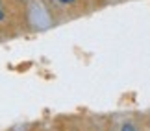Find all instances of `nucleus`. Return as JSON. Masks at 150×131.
<instances>
[{
	"instance_id": "f257e3e1",
	"label": "nucleus",
	"mask_w": 150,
	"mask_h": 131,
	"mask_svg": "<svg viewBox=\"0 0 150 131\" xmlns=\"http://www.w3.org/2000/svg\"><path fill=\"white\" fill-rule=\"evenodd\" d=\"M120 131H137L134 126H132V124H124V126H122V129H120Z\"/></svg>"
},
{
	"instance_id": "f03ea898",
	"label": "nucleus",
	"mask_w": 150,
	"mask_h": 131,
	"mask_svg": "<svg viewBox=\"0 0 150 131\" xmlns=\"http://www.w3.org/2000/svg\"><path fill=\"white\" fill-rule=\"evenodd\" d=\"M4 20V4H2V0H0V22Z\"/></svg>"
},
{
	"instance_id": "7ed1b4c3",
	"label": "nucleus",
	"mask_w": 150,
	"mask_h": 131,
	"mask_svg": "<svg viewBox=\"0 0 150 131\" xmlns=\"http://www.w3.org/2000/svg\"><path fill=\"white\" fill-rule=\"evenodd\" d=\"M57 2H61V4H65V6H69V4H72L74 0H57Z\"/></svg>"
}]
</instances>
